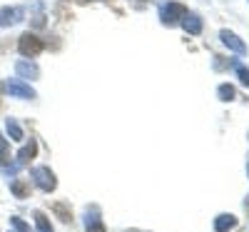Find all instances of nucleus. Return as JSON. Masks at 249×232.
I'll list each match as a JSON object with an SVG mask.
<instances>
[{
    "label": "nucleus",
    "instance_id": "nucleus-20",
    "mask_svg": "<svg viewBox=\"0 0 249 232\" xmlns=\"http://www.w3.org/2000/svg\"><path fill=\"white\" fill-rule=\"evenodd\" d=\"M247 173H249V162H247Z\"/></svg>",
    "mask_w": 249,
    "mask_h": 232
},
{
    "label": "nucleus",
    "instance_id": "nucleus-16",
    "mask_svg": "<svg viewBox=\"0 0 249 232\" xmlns=\"http://www.w3.org/2000/svg\"><path fill=\"white\" fill-rule=\"evenodd\" d=\"M217 95H219L222 102H230V100H234V88H232V85H219Z\"/></svg>",
    "mask_w": 249,
    "mask_h": 232
},
{
    "label": "nucleus",
    "instance_id": "nucleus-3",
    "mask_svg": "<svg viewBox=\"0 0 249 232\" xmlns=\"http://www.w3.org/2000/svg\"><path fill=\"white\" fill-rule=\"evenodd\" d=\"M184 13H187V8L182 5V3H167V5H162L160 8V20L164 25H177L179 20L184 18Z\"/></svg>",
    "mask_w": 249,
    "mask_h": 232
},
{
    "label": "nucleus",
    "instance_id": "nucleus-21",
    "mask_svg": "<svg viewBox=\"0 0 249 232\" xmlns=\"http://www.w3.org/2000/svg\"><path fill=\"white\" fill-rule=\"evenodd\" d=\"M80 3H88V0H80Z\"/></svg>",
    "mask_w": 249,
    "mask_h": 232
},
{
    "label": "nucleus",
    "instance_id": "nucleus-12",
    "mask_svg": "<svg viewBox=\"0 0 249 232\" xmlns=\"http://www.w3.org/2000/svg\"><path fill=\"white\" fill-rule=\"evenodd\" d=\"M10 193H13L15 197H28V195H30V187H28L25 180H13V182H10Z\"/></svg>",
    "mask_w": 249,
    "mask_h": 232
},
{
    "label": "nucleus",
    "instance_id": "nucleus-15",
    "mask_svg": "<svg viewBox=\"0 0 249 232\" xmlns=\"http://www.w3.org/2000/svg\"><path fill=\"white\" fill-rule=\"evenodd\" d=\"M8 162H10V150H8L5 137L0 135V167H8Z\"/></svg>",
    "mask_w": 249,
    "mask_h": 232
},
{
    "label": "nucleus",
    "instance_id": "nucleus-5",
    "mask_svg": "<svg viewBox=\"0 0 249 232\" xmlns=\"http://www.w3.org/2000/svg\"><path fill=\"white\" fill-rule=\"evenodd\" d=\"M219 38H222V43L230 48L232 53H237V55H244V53H247V45L242 43V38H239V35H234V33H230V30H222Z\"/></svg>",
    "mask_w": 249,
    "mask_h": 232
},
{
    "label": "nucleus",
    "instance_id": "nucleus-10",
    "mask_svg": "<svg viewBox=\"0 0 249 232\" xmlns=\"http://www.w3.org/2000/svg\"><path fill=\"white\" fill-rule=\"evenodd\" d=\"M234 225H237V217L224 213V215H219V217L214 220V232H230Z\"/></svg>",
    "mask_w": 249,
    "mask_h": 232
},
{
    "label": "nucleus",
    "instance_id": "nucleus-6",
    "mask_svg": "<svg viewBox=\"0 0 249 232\" xmlns=\"http://www.w3.org/2000/svg\"><path fill=\"white\" fill-rule=\"evenodd\" d=\"M23 15H25L23 8H3V10H0V28H8V25L20 23Z\"/></svg>",
    "mask_w": 249,
    "mask_h": 232
},
{
    "label": "nucleus",
    "instance_id": "nucleus-18",
    "mask_svg": "<svg viewBox=\"0 0 249 232\" xmlns=\"http://www.w3.org/2000/svg\"><path fill=\"white\" fill-rule=\"evenodd\" d=\"M234 68H237V75H239V80H242L244 85L249 88V70H247V68H242L239 62H234Z\"/></svg>",
    "mask_w": 249,
    "mask_h": 232
},
{
    "label": "nucleus",
    "instance_id": "nucleus-13",
    "mask_svg": "<svg viewBox=\"0 0 249 232\" xmlns=\"http://www.w3.org/2000/svg\"><path fill=\"white\" fill-rule=\"evenodd\" d=\"M33 217H35L37 232H53V225H50V220H48V215H45V213H40V210H37V213H35Z\"/></svg>",
    "mask_w": 249,
    "mask_h": 232
},
{
    "label": "nucleus",
    "instance_id": "nucleus-4",
    "mask_svg": "<svg viewBox=\"0 0 249 232\" xmlns=\"http://www.w3.org/2000/svg\"><path fill=\"white\" fill-rule=\"evenodd\" d=\"M5 90L13 95V97H23V100H33L35 97V90L23 80H8L5 82Z\"/></svg>",
    "mask_w": 249,
    "mask_h": 232
},
{
    "label": "nucleus",
    "instance_id": "nucleus-2",
    "mask_svg": "<svg viewBox=\"0 0 249 232\" xmlns=\"http://www.w3.org/2000/svg\"><path fill=\"white\" fill-rule=\"evenodd\" d=\"M33 182L43 190V193H53V190L57 187V180H55V173L50 170V167H33L30 173Z\"/></svg>",
    "mask_w": 249,
    "mask_h": 232
},
{
    "label": "nucleus",
    "instance_id": "nucleus-8",
    "mask_svg": "<svg viewBox=\"0 0 249 232\" xmlns=\"http://www.w3.org/2000/svg\"><path fill=\"white\" fill-rule=\"evenodd\" d=\"M179 23L190 35H199L202 33V18L197 13H184V18L179 20Z\"/></svg>",
    "mask_w": 249,
    "mask_h": 232
},
{
    "label": "nucleus",
    "instance_id": "nucleus-9",
    "mask_svg": "<svg viewBox=\"0 0 249 232\" xmlns=\"http://www.w3.org/2000/svg\"><path fill=\"white\" fill-rule=\"evenodd\" d=\"M15 73H18L20 77H28V80H35V77L40 75L37 65H35V62H28V60H18V62H15Z\"/></svg>",
    "mask_w": 249,
    "mask_h": 232
},
{
    "label": "nucleus",
    "instance_id": "nucleus-17",
    "mask_svg": "<svg viewBox=\"0 0 249 232\" xmlns=\"http://www.w3.org/2000/svg\"><path fill=\"white\" fill-rule=\"evenodd\" d=\"M10 225H13L18 232H33V230H30V225H28V222H23L20 217H10Z\"/></svg>",
    "mask_w": 249,
    "mask_h": 232
},
{
    "label": "nucleus",
    "instance_id": "nucleus-11",
    "mask_svg": "<svg viewBox=\"0 0 249 232\" xmlns=\"http://www.w3.org/2000/svg\"><path fill=\"white\" fill-rule=\"evenodd\" d=\"M35 153H37V145H35V140H30V142H28V145L23 147V150L18 153V160H15V162L25 165L28 160H33V157H35Z\"/></svg>",
    "mask_w": 249,
    "mask_h": 232
},
{
    "label": "nucleus",
    "instance_id": "nucleus-1",
    "mask_svg": "<svg viewBox=\"0 0 249 232\" xmlns=\"http://www.w3.org/2000/svg\"><path fill=\"white\" fill-rule=\"evenodd\" d=\"M43 48H45V43L37 35H33V33L20 35V40H18V50H20V55H25V58L40 55V53H43Z\"/></svg>",
    "mask_w": 249,
    "mask_h": 232
},
{
    "label": "nucleus",
    "instance_id": "nucleus-14",
    "mask_svg": "<svg viewBox=\"0 0 249 232\" xmlns=\"http://www.w3.org/2000/svg\"><path fill=\"white\" fill-rule=\"evenodd\" d=\"M5 130H8V135L13 137V140H23V130H20V125H18V120H5Z\"/></svg>",
    "mask_w": 249,
    "mask_h": 232
},
{
    "label": "nucleus",
    "instance_id": "nucleus-7",
    "mask_svg": "<svg viewBox=\"0 0 249 232\" xmlns=\"http://www.w3.org/2000/svg\"><path fill=\"white\" fill-rule=\"evenodd\" d=\"M85 227L88 232H105V225L100 220V210L97 207H88L85 210Z\"/></svg>",
    "mask_w": 249,
    "mask_h": 232
},
{
    "label": "nucleus",
    "instance_id": "nucleus-19",
    "mask_svg": "<svg viewBox=\"0 0 249 232\" xmlns=\"http://www.w3.org/2000/svg\"><path fill=\"white\" fill-rule=\"evenodd\" d=\"M55 213L62 215V222H70V215L65 213V205H55Z\"/></svg>",
    "mask_w": 249,
    "mask_h": 232
}]
</instances>
